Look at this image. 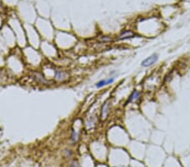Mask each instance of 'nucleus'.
<instances>
[{
  "mask_svg": "<svg viewBox=\"0 0 190 167\" xmlns=\"http://www.w3.org/2000/svg\"><path fill=\"white\" fill-rule=\"evenodd\" d=\"M158 54L156 53H154L152 54L151 56H150L149 57L147 58H145L144 60L142 62V64L141 65L143 66V67H150V66H152L153 64H155L158 60Z\"/></svg>",
  "mask_w": 190,
  "mask_h": 167,
  "instance_id": "obj_1",
  "label": "nucleus"
},
{
  "mask_svg": "<svg viewBox=\"0 0 190 167\" xmlns=\"http://www.w3.org/2000/svg\"><path fill=\"white\" fill-rule=\"evenodd\" d=\"M109 110H110V101H109V100H108L107 101H105V103L103 104V106L101 107L100 119L102 121L107 120V118L108 117V114H109Z\"/></svg>",
  "mask_w": 190,
  "mask_h": 167,
  "instance_id": "obj_2",
  "label": "nucleus"
},
{
  "mask_svg": "<svg viewBox=\"0 0 190 167\" xmlns=\"http://www.w3.org/2000/svg\"><path fill=\"white\" fill-rule=\"evenodd\" d=\"M134 36H135V34L132 31H125L122 32L121 35H119L118 39L122 41V40H127L129 39V38H133Z\"/></svg>",
  "mask_w": 190,
  "mask_h": 167,
  "instance_id": "obj_3",
  "label": "nucleus"
},
{
  "mask_svg": "<svg viewBox=\"0 0 190 167\" xmlns=\"http://www.w3.org/2000/svg\"><path fill=\"white\" fill-rule=\"evenodd\" d=\"M113 81H114V78H108V79H103V80H100V81L98 82L96 85H97V88H101L103 86L111 85V83H113Z\"/></svg>",
  "mask_w": 190,
  "mask_h": 167,
  "instance_id": "obj_4",
  "label": "nucleus"
},
{
  "mask_svg": "<svg viewBox=\"0 0 190 167\" xmlns=\"http://www.w3.org/2000/svg\"><path fill=\"white\" fill-rule=\"evenodd\" d=\"M68 78V74L61 70H56L55 71V78L57 80H64Z\"/></svg>",
  "mask_w": 190,
  "mask_h": 167,
  "instance_id": "obj_5",
  "label": "nucleus"
},
{
  "mask_svg": "<svg viewBox=\"0 0 190 167\" xmlns=\"http://www.w3.org/2000/svg\"><path fill=\"white\" fill-rule=\"evenodd\" d=\"M140 97V92L138 91V90H133V93L131 94V96H129V100H128V102H131V101H134V100H137Z\"/></svg>",
  "mask_w": 190,
  "mask_h": 167,
  "instance_id": "obj_6",
  "label": "nucleus"
},
{
  "mask_svg": "<svg viewBox=\"0 0 190 167\" xmlns=\"http://www.w3.org/2000/svg\"><path fill=\"white\" fill-rule=\"evenodd\" d=\"M79 133L75 130H73L72 132V136H71V140L74 143H76L78 140H79Z\"/></svg>",
  "mask_w": 190,
  "mask_h": 167,
  "instance_id": "obj_7",
  "label": "nucleus"
},
{
  "mask_svg": "<svg viewBox=\"0 0 190 167\" xmlns=\"http://www.w3.org/2000/svg\"><path fill=\"white\" fill-rule=\"evenodd\" d=\"M35 77H36V78H38L40 82H42V83H46V80L42 78V76H41V75L38 74H35Z\"/></svg>",
  "mask_w": 190,
  "mask_h": 167,
  "instance_id": "obj_8",
  "label": "nucleus"
},
{
  "mask_svg": "<svg viewBox=\"0 0 190 167\" xmlns=\"http://www.w3.org/2000/svg\"><path fill=\"white\" fill-rule=\"evenodd\" d=\"M72 167H78V165H77V162L76 161H74L73 164H72Z\"/></svg>",
  "mask_w": 190,
  "mask_h": 167,
  "instance_id": "obj_9",
  "label": "nucleus"
}]
</instances>
